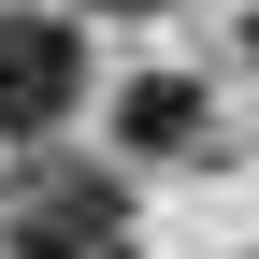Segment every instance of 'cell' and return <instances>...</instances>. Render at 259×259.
<instances>
[{"label":"cell","mask_w":259,"mask_h":259,"mask_svg":"<svg viewBox=\"0 0 259 259\" xmlns=\"http://www.w3.org/2000/svg\"><path fill=\"white\" fill-rule=\"evenodd\" d=\"M72 101H87V29L72 15H0V144L72 130Z\"/></svg>","instance_id":"1"},{"label":"cell","mask_w":259,"mask_h":259,"mask_svg":"<svg viewBox=\"0 0 259 259\" xmlns=\"http://www.w3.org/2000/svg\"><path fill=\"white\" fill-rule=\"evenodd\" d=\"M15 259H130V187L115 173H44L15 202Z\"/></svg>","instance_id":"2"},{"label":"cell","mask_w":259,"mask_h":259,"mask_svg":"<svg viewBox=\"0 0 259 259\" xmlns=\"http://www.w3.org/2000/svg\"><path fill=\"white\" fill-rule=\"evenodd\" d=\"M115 115H130V144H144V158H187V144H202V115H216V101H202L187 72H144V87H130Z\"/></svg>","instance_id":"3"},{"label":"cell","mask_w":259,"mask_h":259,"mask_svg":"<svg viewBox=\"0 0 259 259\" xmlns=\"http://www.w3.org/2000/svg\"><path fill=\"white\" fill-rule=\"evenodd\" d=\"M101 15H130V0H101Z\"/></svg>","instance_id":"4"},{"label":"cell","mask_w":259,"mask_h":259,"mask_svg":"<svg viewBox=\"0 0 259 259\" xmlns=\"http://www.w3.org/2000/svg\"><path fill=\"white\" fill-rule=\"evenodd\" d=\"M245 44H259V29H245Z\"/></svg>","instance_id":"5"}]
</instances>
